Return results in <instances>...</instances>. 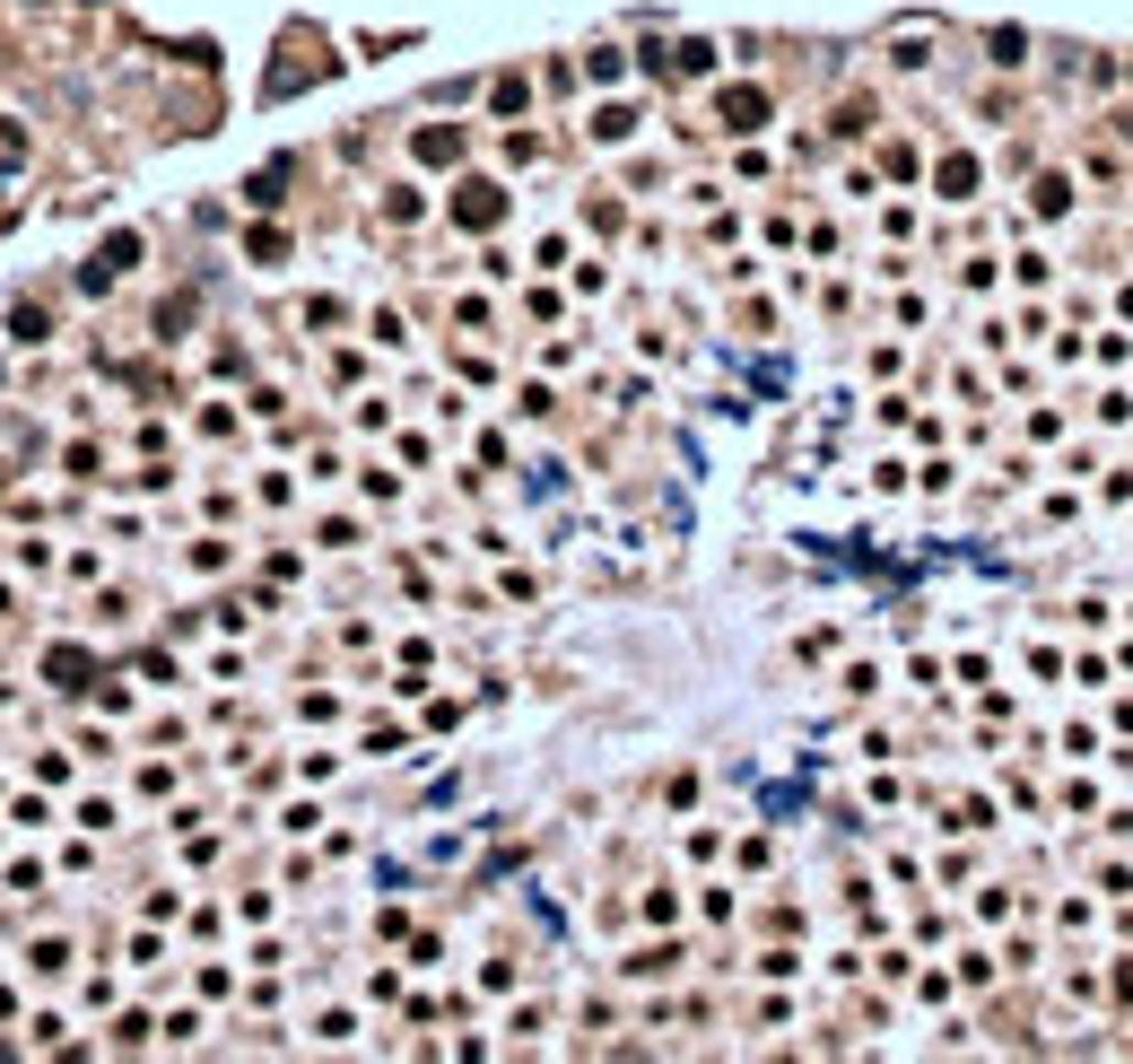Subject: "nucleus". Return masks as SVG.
<instances>
[{"label":"nucleus","mask_w":1133,"mask_h":1064,"mask_svg":"<svg viewBox=\"0 0 1133 1064\" xmlns=\"http://www.w3.org/2000/svg\"><path fill=\"white\" fill-rule=\"evenodd\" d=\"M942 193H950V201L977 193V157H942Z\"/></svg>","instance_id":"nucleus-4"},{"label":"nucleus","mask_w":1133,"mask_h":1064,"mask_svg":"<svg viewBox=\"0 0 1133 1064\" xmlns=\"http://www.w3.org/2000/svg\"><path fill=\"white\" fill-rule=\"evenodd\" d=\"M497 210H506L497 184H462V193H453V219H462V228H497Z\"/></svg>","instance_id":"nucleus-1"},{"label":"nucleus","mask_w":1133,"mask_h":1064,"mask_svg":"<svg viewBox=\"0 0 1133 1064\" xmlns=\"http://www.w3.org/2000/svg\"><path fill=\"white\" fill-rule=\"evenodd\" d=\"M44 672H53L62 690H79V681H88V655H79V646H53V663H44Z\"/></svg>","instance_id":"nucleus-3"},{"label":"nucleus","mask_w":1133,"mask_h":1064,"mask_svg":"<svg viewBox=\"0 0 1133 1064\" xmlns=\"http://www.w3.org/2000/svg\"><path fill=\"white\" fill-rule=\"evenodd\" d=\"M759 122H768V97H759V88H733V97H724V131H759Z\"/></svg>","instance_id":"nucleus-2"}]
</instances>
